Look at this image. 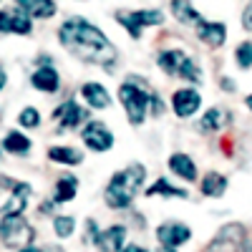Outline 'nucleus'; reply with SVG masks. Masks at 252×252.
Instances as JSON below:
<instances>
[{"mask_svg":"<svg viewBox=\"0 0 252 252\" xmlns=\"http://www.w3.org/2000/svg\"><path fill=\"white\" fill-rule=\"evenodd\" d=\"M58 40L71 56L81 58L83 63H91V66H98L106 73H114L116 63H119L116 46L91 20L81 18V15L66 18L58 28Z\"/></svg>","mask_w":252,"mask_h":252,"instance_id":"1","label":"nucleus"},{"mask_svg":"<svg viewBox=\"0 0 252 252\" xmlns=\"http://www.w3.org/2000/svg\"><path fill=\"white\" fill-rule=\"evenodd\" d=\"M144 182H146V166L134 161L124 169L114 172L109 184L103 187V202L109 209H129L136 199L139 192H144Z\"/></svg>","mask_w":252,"mask_h":252,"instance_id":"2","label":"nucleus"},{"mask_svg":"<svg viewBox=\"0 0 252 252\" xmlns=\"http://www.w3.org/2000/svg\"><path fill=\"white\" fill-rule=\"evenodd\" d=\"M152 89L144 78L129 76L126 81H121L119 86V103L129 119L131 126H141L146 119L152 116Z\"/></svg>","mask_w":252,"mask_h":252,"instance_id":"3","label":"nucleus"},{"mask_svg":"<svg viewBox=\"0 0 252 252\" xmlns=\"http://www.w3.org/2000/svg\"><path fill=\"white\" fill-rule=\"evenodd\" d=\"M0 242L18 252L35 242V229L23 215H3L0 217Z\"/></svg>","mask_w":252,"mask_h":252,"instance_id":"4","label":"nucleus"},{"mask_svg":"<svg viewBox=\"0 0 252 252\" xmlns=\"http://www.w3.org/2000/svg\"><path fill=\"white\" fill-rule=\"evenodd\" d=\"M114 20L129 33V38L139 40L144 28H154L164 23V13L159 8H141V10H116Z\"/></svg>","mask_w":252,"mask_h":252,"instance_id":"5","label":"nucleus"},{"mask_svg":"<svg viewBox=\"0 0 252 252\" xmlns=\"http://www.w3.org/2000/svg\"><path fill=\"white\" fill-rule=\"evenodd\" d=\"M53 121H56V134H68V131L83 129V124L91 121V111L83 109L76 98H66L61 106H56Z\"/></svg>","mask_w":252,"mask_h":252,"instance_id":"6","label":"nucleus"},{"mask_svg":"<svg viewBox=\"0 0 252 252\" xmlns=\"http://www.w3.org/2000/svg\"><path fill=\"white\" fill-rule=\"evenodd\" d=\"M78 134H81L83 146H86L89 152H94V154H106V152L114 149V144H116L114 131L109 129V124H103L101 119H91L89 124H83V129Z\"/></svg>","mask_w":252,"mask_h":252,"instance_id":"7","label":"nucleus"},{"mask_svg":"<svg viewBox=\"0 0 252 252\" xmlns=\"http://www.w3.org/2000/svg\"><path fill=\"white\" fill-rule=\"evenodd\" d=\"M245 240H247L245 224L227 222L217 229V235L212 237L204 252H245Z\"/></svg>","mask_w":252,"mask_h":252,"instance_id":"8","label":"nucleus"},{"mask_svg":"<svg viewBox=\"0 0 252 252\" xmlns=\"http://www.w3.org/2000/svg\"><path fill=\"white\" fill-rule=\"evenodd\" d=\"M0 33L3 35H31L33 33V18L15 8H3L0 10Z\"/></svg>","mask_w":252,"mask_h":252,"instance_id":"9","label":"nucleus"},{"mask_svg":"<svg viewBox=\"0 0 252 252\" xmlns=\"http://www.w3.org/2000/svg\"><path fill=\"white\" fill-rule=\"evenodd\" d=\"M192 240V227L187 222H179V220H169V222H161L157 227V242L164 245V247H174L179 250L182 245H187Z\"/></svg>","mask_w":252,"mask_h":252,"instance_id":"10","label":"nucleus"},{"mask_svg":"<svg viewBox=\"0 0 252 252\" xmlns=\"http://www.w3.org/2000/svg\"><path fill=\"white\" fill-rule=\"evenodd\" d=\"M202 109V94L194 86H184L172 94V111L177 119H192Z\"/></svg>","mask_w":252,"mask_h":252,"instance_id":"11","label":"nucleus"},{"mask_svg":"<svg viewBox=\"0 0 252 252\" xmlns=\"http://www.w3.org/2000/svg\"><path fill=\"white\" fill-rule=\"evenodd\" d=\"M31 197H33V184L31 182H15V187L10 189L8 202L0 207V217L3 215H23L28 209Z\"/></svg>","mask_w":252,"mask_h":252,"instance_id":"12","label":"nucleus"},{"mask_svg":"<svg viewBox=\"0 0 252 252\" xmlns=\"http://www.w3.org/2000/svg\"><path fill=\"white\" fill-rule=\"evenodd\" d=\"M81 98L86 101V106L94 109V111H106V109H111V103H114L109 89L103 86V83H98V81H86L83 83L81 86Z\"/></svg>","mask_w":252,"mask_h":252,"instance_id":"13","label":"nucleus"},{"mask_svg":"<svg viewBox=\"0 0 252 252\" xmlns=\"http://www.w3.org/2000/svg\"><path fill=\"white\" fill-rule=\"evenodd\" d=\"M197 38L209 48H222L227 43V26L222 20H207L202 18L197 23Z\"/></svg>","mask_w":252,"mask_h":252,"instance_id":"14","label":"nucleus"},{"mask_svg":"<svg viewBox=\"0 0 252 252\" xmlns=\"http://www.w3.org/2000/svg\"><path fill=\"white\" fill-rule=\"evenodd\" d=\"M31 86L38 94H56L61 89V73L53 66H35L31 71Z\"/></svg>","mask_w":252,"mask_h":252,"instance_id":"15","label":"nucleus"},{"mask_svg":"<svg viewBox=\"0 0 252 252\" xmlns=\"http://www.w3.org/2000/svg\"><path fill=\"white\" fill-rule=\"evenodd\" d=\"M166 166H169V172L174 174V177H179L182 182H197L199 179V169H197V164H194V159L189 157L187 152H174L172 157H169V161H166Z\"/></svg>","mask_w":252,"mask_h":252,"instance_id":"16","label":"nucleus"},{"mask_svg":"<svg viewBox=\"0 0 252 252\" xmlns=\"http://www.w3.org/2000/svg\"><path fill=\"white\" fill-rule=\"evenodd\" d=\"M126 237H129V229H126L124 224H111L106 229H101L96 250L98 252H121L126 247Z\"/></svg>","mask_w":252,"mask_h":252,"instance_id":"17","label":"nucleus"},{"mask_svg":"<svg viewBox=\"0 0 252 252\" xmlns=\"http://www.w3.org/2000/svg\"><path fill=\"white\" fill-rule=\"evenodd\" d=\"M187 58H189V56H187V51H182V48H161V51H157V56H154L157 66H159L166 76H179V71H182V66H184Z\"/></svg>","mask_w":252,"mask_h":252,"instance_id":"18","label":"nucleus"},{"mask_svg":"<svg viewBox=\"0 0 252 252\" xmlns=\"http://www.w3.org/2000/svg\"><path fill=\"white\" fill-rule=\"evenodd\" d=\"M229 121H232V114H229L227 109H220V106H212V109H207L199 119V131L202 134H217L222 131L224 126H229Z\"/></svg>","mask_w":252,"mask_h":252,"instance_id":"19","label":"nucleus"},{"mask_svg":"<svg viewBox=\"0 0 252 252\" xmlns=\"http://www.w3.org/2000/svg\"><path fill=\"white\" fill-rule=\"evenodd\" d=\"M46 157H48V161H53L58 166H78V164H83V152L76 149V146H68V144L48 146Z\"/></svg>","mask_w":252,"mask_h":252,"instance_id":"20","label":"nucleus"},{"mask_svg":"<svg viewBox=\"0 0 252 252\" xmlns=\"http://www.w3.org/2000/svg\"><path fill=\"white\" fill-rule=\"evenodd\" d=\"M144 197H161V199H189V192L184 187H174L169 179H164V177H159V179H154L149 187L144 189Z\"/></svg>","mask_w":252,"mask_h":252,"instance_id":"21","label":"nucleus"},{"mask_svg":"<svg viewBox=\"0 0 252 252\" xmlns=\"http://www.w3.org/2000/svg\"><path fill=\"white\" fill-rule=\"evenodd\" d=\"M227 187H229V179L222 172H207L199 179V192L207 199H222L227 194Z\"/></svg>","mask_w":252,"mask_h":252,"instance_id":"22","label":"nucleus"},{"mask_svg":"<svg viewBox=\"0 0 252 252\" xmlns=\"http://www.w3.org/2000/svg\"><path fill=\"white\" fill-rule=\"evenodd\" d=\"M13 3L20 10H26L33 20H48L58 13L56 0H13Z\"/></svg>","mask_w":252,"mask_h":252,"instance_id":"23","label":"nucleus"},{"mask_svg":"<svg viewBox=\"0 0 252 252\" xmlns=\"http://www.w3.org/2000/svg\"><path fill=\"white\" fill-rule=\"evenodd\" d=\"M76 194H78V177L68 174V172L61 174L56 179V187H53V199L58 204H68V202L76 199Z\"/></svg>","mask_w":252,"mask_h":252,"instance_id":"24","label":"nucleus"},{"mask_svg":"<svg viewBox=\"0 0 252 252\" xmlns=\"http://www.w3.org/2000/svg\"><path fill=\"white\" fill-rule=\"evenodd\" d=\"M0 144H3V152L5 154H13V157H28L31 149H33V141L23 131H15V129L8 131Z\"/></svg>","mask_w":252,"mask_h":252,"instance_id":"25","label":"nucleus"},{"mask_svg":"<svg viewBox=\"0 0 252 252\" xmlns=\"http://www.w3.org/2000/svg\"><path fill=\"white\" fill-rule=\"evenodd\" d=\"M169 10H172V15L179 20L182 26H197L199 20H202L199 10L192 5V0H172Z\"/></svg>","mask_w":252,"mask_h":252,"instance_id":"26","label":"nucleus"},{"mask_svg":"<svg viewBox=\"0 0 252 252\" xmlns=\"http://www.w3.org/2000/svg\"><path fill=\"white\" fill-rule=\"evenodd\" d=\"M76 217H71V215H56L53 217V235L58 237V240H68V237H73V232H76Z\"/></svg>","mask_w":252,"mask_h":252,"instance_id":"27","label":"nucleus"},{"mask_svg":"<svg viewBox=\"0 0 252 252\" xmlns=\"http://www.w3.org/2000/svg\"><path fill=\"white\" fill-rule=\"evenodd\" d=\"M179 78H184L187 83H202V78H204V73H202V66L197 63V58H192L189 56L187 61H184V66H182V71H179Z\"/></svg>","mask_w":252,"mask_h":252,"instance_id":"28","label":"nucleus"},{"mask_svg":"<svg viewBox=\"0 0 252 252\" xmlns=\"http://www.w3.org/2000/svg\"><path fill=\"white\" fill-rule=\"evenodd\" d=\"M18 124H20V129H38L40 124H43V116H40V111L35 106H26V109H20L18 111Z\"/></svg>","mask_w":252,"mask_h":252,"instance_id":"29","label":"nucleus"},{"mask_svg":"<svg viewBox=\"0 0 252 252\" xmlns=\"http://www.w3.org/2000/svg\"><path fill=\"white\" fill-rule=\"evenodd\" d=\"M235 63L240 71H250L252 68V40H242L235 48Z\"/></svg>","mask_w":252,"mask_h":252,"instance_id":"30","label":"nucleus"},{"mask_svg":"<svg viewBox=\"0 0 252 252\" xmlns=\"http://www.w3.org/2000/svg\"><path fill=\"white\" fill-rule=\"evenodd\" d=\"M83 229H86L83 240L96 247V242H98V237H101V227H98V222H96V220H86V222H83Z\"/></svg>","mask_w":252,"mask_h":252,"instance_id":"31","label":"nucleus"},{"mask_svg":"<svg viewBox=\"0 0 252 252\" xmlns=\"http://www.w3.org/2000/svg\"><path fill=\"white\" fill-rule=\"evenodd\" d=\"M164 111H166V103H164V98L154 91V94H152V116L159 119V116H164Z\"/></svg>","mask_w":252,"mask_h":252,"instance_id":"32","label":"nucleus"},{"mask_svg":"<svg viewBox=\"0 0 252 252\" xmlns=\"http://www.w3.org/2000/svg\"><path fill=\"white\" fill-rule=\"evenodd\" d=\"M240 23H242V28H245L247 33H252V0L245 5V10H242V15H240Z\"/></svg>","mask_w":252,"mask_h":252,"instance_id":"33","label":"nucleus"},{"mask_svg":"<svg viewBox=\"0 0 252 252\" xmlns=\"http://www.w3.org/2000/svg\"><path fill=\"white\" fill-rule=\"evenodd\" d=\"M56 204H58V202H56L53 197H51V199H43V202L38 204V212L43 215V217H56V215H53V209H56Z\"/></svg>","mask_w":252,"mask_h":252,"instance_id":"34","label":"nucleus"},{"mask_svg":"<svg viewBox=\"0 0 252 252\" xmlns=\"http://www.w3.org/2000/svg\"><path fill=\"white\" fill-rule=\"evenodd\" d=\"M220 89L227 91V94H235L237 91V83H235V78H229V76H220Z\"/></svg>","mask_w":252,"mask_h":252,"instance_id":"35","label":"nucleus"},{"mask_svg":"<svg viewBox=\"0 0 252 252\" xmlns=\"http://www.w3.org/2000/svg\"><path fill=\"white\" fill-rule=\"evenodd\" d=\"M121 252H152V250H146V247H141V245H126Z\"/></svg>","mask_w":252,"mask_h":252,"instance_id":"36","label":"nucleus"},{"mask_svg":"<svg viewBox=\"0 0 252 252\" xmlns=\"http://www.w3.org/2000/svg\"><path fill=\"white\" fill-rule=\"evenodd\" d=\"M5 86H8V71L0 66V91H5Z\"/></svg>","mask_w":252,"mask_h":252,"instance_id":"37","label":"nucleus"},{"mask_svg":"<svg viewBox=\"0 0 252 252\" xmlns=\"http://www.w3.org/2000/svg\"><path fill=\"white\" fill-rule=\"evenodd\" d=\"M18 252H46V247H23V250H18Z\"/></svg>","mask_w":252,"mask_h":252,"instance_id":"38","label":"nucleus"},{"mask_svg":"<svg viewBox=\"0 0 252 252\" xmlns=\"http://www.w3.org/2000/svg\"><path fill=\"white\" fill-rule=\"evenodd\" d=\"M46 247V252H66L63 247H58V245H43Z\"/></svg>","mask_w":252,"mask_h":252,"instance_id":"39","label":"nucleus"},{"mask_svg":"<svg viewBox=\"0 0 252 252\" xmlns=\"http://www.w3.org/2000/svg\"><path fill=\"white\" fill-rule=\"evenodd\" d=\"M154 252H177V250H174V247H164V245H159Z\"/></svg>","mask_w":252,"mask_h":252,"instance_id":"40","label":"nucleus"},{"mask_svg":"<svg viewBox=\"0 0 252 252\" xmlns=\"http://www.w3.org/2000/svg\"><path fill=\"white\" fill-rule=\"evenodd\" d=\"M245 106H247V111H252V94L245 96Z\"/></svg>","mask_w":252,"mask_h":252,"instance_id":"41","label":"nucleus"},{"mask_svg":"<svg viewBox=\"0 0 252 252\" xmlns=\"http://www.w3.org/2000/svg\"><path fill=\"white\" fill-rule=\"evenodd\" d=\"M245 252H252V242H250V245H245Z\"/></svg>","mask_w":252,"mask_h":252,"instance_id":"42","label":"nucleus"},{"mask_svg":"<svg viewBox=\"0 0 252 252\" xmlns=\"http://www.w3.org/2000/svg\"><path fill=\"white\" fill-rule=\"evenodd\" d=\"M0 149H3V144H0ZM0 154H3V152H0Z\"/></svg>","mask_w":252,"mask_h":252,"instance_id":"43","label":"nucleus"},{"mask_svg":"<svg viewBox=\"0 0 252 252\" xmlns=\"http://www.w3.org/2000/svg\"><path fill=\"white\" fill-rule=\"evenodd\" d=\"M0 119H3V111H0Z\"/></svg>","mask_w":252,"mask_h":252,"instance_id":"44","label":"nucleus"}]
</instances>
